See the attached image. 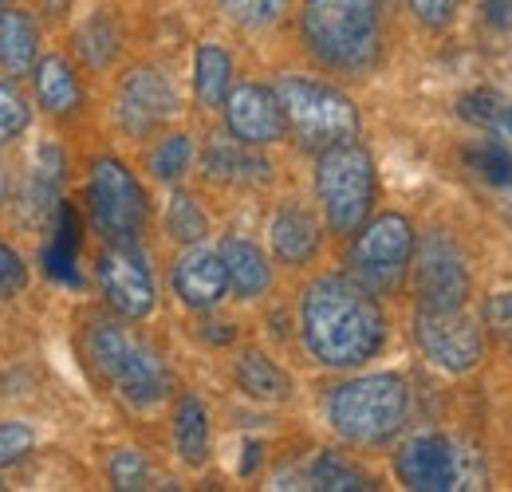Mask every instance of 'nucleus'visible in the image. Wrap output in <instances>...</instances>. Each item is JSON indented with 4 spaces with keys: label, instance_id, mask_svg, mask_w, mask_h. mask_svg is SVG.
I'll return each instance as SVG.
<instances>
[{
    "label": "nucleus",
    "instance_id": "37",
    "mask_svg": "<svg viewBox=\"0 0 512 492\" xmlns=\"http://www.w3.org/2000/svg\"><path fill=\"white\" fill-rule=\"evenodd\" d=\"M485 319H489V327L497 331V335H505L512 343V292H497V296H489V304H485Z\"/></svg>",
    "mask_w": 512,
    "mask_h": 492
},
{
    "label": "nucleus",
    "instance_id": "9",
    "mask_svg": "<svg viewBox=\"0 0 512 492\" xmlns=\"http://www.w3.org/2000/svg\"><path fill=\"white\" fill-rule=\"evenodd\" d=\"M414 339H418L422 355H426L434 367L449 370V374H465V370H473L477 363H481V355H485L481 327H477L461 308H453V311L418 308Z\"/></svg>",
    "mask_w": 512,
    "mask_h": 492
},
{
    "label": "nucleus",
    "instance_id": "29",
    "mask_svg": "<svg viewBox=\"0 0 512 492\" xmlns=\"http://www.w3.org/2000/svg\"><path fill=\"white\" fill-rule=\"evenodd\" d=\"M79 52L87 56V60L95 63V67H103V63L115 60V52H119V32L111 28V20L107 16H95L83 32H79Z\"/></svg>",
    "mask_w": 512,
    "mask_h": 492
},
{
    "label": "nucleus",
    "instance_id": "13",
    "mask_svg": "<svg viewBox=\"0 0 512 492\" xmlns=\"http://www.w3.org/2000/svg\"><path fill=\"white\" fill-rule=\"evenodd\" d=\"M178 111V95L170 87V79L154 67H134L123 87H119V123L127 134L142 138L150 130L166 123Z\"/></svg>",
    "mask_w": 512,
    "mask_h": 492
},
{
    "label": "nucleus",
    "instance_id": "28",
    "mask_svg": "<svg viewBox=\"0 0 512 492\" xmlns=\"http://www.w3.org/2000/svg\"><path fill=\"white\" fill-rule=\"evenodd\" d=\"M190 158H193L190 134H170V138H162V142L150 150V170H154V178H162V182H178V178L190 170Z\"/></svg>",
    "mask_w": 512,
    "mask_h": 492
},
{
    "label": "nucleus",
    "instance_id": "41",
    "mask_svg": "<svg viewBox=\"0 0 512 492\" xmlns=\"http://www.w3.org/2000/svg\"><path fill=\"white\" fill-rule=\"evenodd\" d=\"M379 4H390V0H379Z\"/></svg>",
    "mask_w": 512,
    "mask_h": 492
},
{
    "label": "nucleus",
    "instance_id": "31",
    "mask_svg": "<svg viewBox=\"0 0 512 492\" xmlns=\"http://www.w3.org/2000/svg\"><path fill=\"white\" fill-rule=\"evenodd\" d=\"M111 481H115V489H150V465H146V457L138 453V449H119L115 457H111Z\"/></svg>",
    "mask_w": 512,
    "mask_h": 492
},
{
    "label": "nucleus",
    "instance_id": "14",
    "mask_svg": "<svg viewBox=\"0 0 512 492\" xmlns=\"http://www.w3.org/2000/svg\"><path fill=\"white\" fill-rule=\"evenodd\" d=\"M225 126H229V134H233L237 142H245V146L280 142L284 130H288L276 91L256 87V83H241V87L229 91V99H225Z\"/></svg>",
    "mask_w": 512,
    "mask_h": 492
},
{
    "label": "nucleus",
    "instance_id": "4",
    "mask_svg": "<svg viewBox=\"0 0 512 492\" xmlns=\"http://www.w3.org/2000/svg\"><path fill=\"white\" fill-rule=\"evenodd\" d=\"M87 355L103 370V378L127 398L130 406L146 410L170 394V367L166 359L138 335L119 323H95L87 331Z\"/></svg>",
    "mask_w": 512,
    "mask_h": 492
},
{
    "label": "nucleus",
    "instance_id": "15",
    "mask_svg": "<svg viewBox=\"0 0 512 492\" xmlns=\"http://www.w3.org/2000/svg\"><path fill=\"white\" fill-rule=\"evenodd\" d=\"M174 292L193 311L217 308L225 300V292H229V272H225L221 252H213V248H190L174 264Z\"/></svg>",
    "mask_w": 512,
    "mask_h": 492
},
{
    "label": "nucleus",
    "instance_id": "1",
    "mask_svg": "<svg viewBox=\"0 0 512 492\" xmlns=\"http://www.w3.org/2000/svg\"><path fill=\"white\" fill-rule=\"evenodd\" d=\"M300 331L316 363L347 370L379 355L386 339V319L363 284L347 276H320L304 292Z\"/></svg>",
    "mask_w": 512,
    "mask_h": 492
},
{
    "label": "nucleus",
    "instance_id": "19",
    "mask_svg": "<svg viewBox=\"0 0 512 492\" xmlns=\"http://www.w3.org/2000/svg\"><path fill=\"white\" fill-rule=\"evenodd\" d=\"M268 162L256 158L245 142H221V146H209L205 154V174L213 182H229V185H260L268 182Z\"/></svg>",
    "mask_w": 512,
    "mask_h": 492
},
{
    "label": "nucleus",
    "instance_id": "3",
    "mask_svg": "<svg viewBox=\"0 0 512 492\" xmlns=\"http://www.w3.org/2000/svg\"><path fill=\"white\" fill-rule=\"evenodd\" d=\"M410 414V390L398 374H363L327 394V422L343 441L379 445L402 430Z\"/></svg>",
    "mask_w": 512,
    "mask_h": 492
},
{
    "label": "nucleus",
    "instance_id": "12",
    "mask_svg": "<svg viewBox=\"0 0 512 492\" xmlns=\"http://www.w3.org/2000/svg\"><path fill=\"white\" fill-rule=\"evenodd\" d=\"M99 284L107 304L127 319H146L154 311V276L134 245H111L99 256Z\"/></svg>",
    "mask_w": 512,
    "mask_h": 492
},
{
    "label": "nucleus",
    "instance_id": "38",
    "mask_svg": "<svg viewBox=\"0 0 512 492\" xmlns=\"http://www.w3.org/2000/svg\"><path fill=\"white\" fill-rule=\"evenodd\" d=\"M485 24L489 28H509L512 24V0H481Z\"/></svg>",
    "mask_w": 512,
    "mask_h": 492
},
{
    "label": "nucleus",
    "instance_id": "2",
    "mask_svg": "<svg viewBox=\"0 0 512 492\" xmlns=\"http://www.w3.org/2000/svg\"><path fill=\"white\" fill-rule=\"evenodd\" d=\"M300 32L335 71H363L379 56V0H304Z\"/></svg>",
    "mask_w": 512,
    "mask_h": 492
},
{
    "label": "nucleus",
    "instance_id": "36",
    "mask_svg": "<svg viewBox=\"0 0 512 492\" xmlns=\"http://www.w3.org/2000/svg\"><path fill=\"white\" fill-rule=\"evenodd\" d=\"M410 12L426 28H446L457 12V0H410Z\"/></svg>",
    "mask_w": 512,
    "mask_h": 492
},
{
    "label": "nucleus",
    "instance_id": "11",
    "mask_svg": "<svg viewBox=\"0 0 512 492\" xmlns=\"http://www.w3.org/2000/svg\"><path fill=\"white\" fill-rule=\"evenodd\" d=\"M414 288H418V308H465V300H469V268H465V256L457 252L453 241L430 237L422 245L418 264H414Z\"/></svg>",
    "mask_w": 512,
    "mask_h": 492
},
{
    "label": "nucleus",
    "instance_id": "6",
    "mask_svg": "<svg viewBox=\"0 0 512 492\" xmlns=\"http://www.w3.org/2000/svg\"><path fill=\"white\" fill-rule=\"evenodd\" d=\"M316 193H320L323 217L335 233L363 229L371 201H375V162L359 142H339L320 150L316 166Z\"/></svg>",
    "mask_w": 512,
    "mask_h": 492
},
{
    "label": "nucleus",
    "instance_id": "20",
    "mask_svg": "<svg viewBox=\"0 0 512 492\" xmlns=\"http://www.w3.org/2000/svg\"><path fill=\"white\" fill-rule=\"evenodd\" d=\"M32 71H36V95L52 115H71L79 107L83 91H79V79L64 56H44V60H36Z\"/></svg>",
    "mask_w": 512,
    "mask_h": 492
},
{
    "label": "nucleus",
    "instance_id": "26",
    "mask_svg": "<svg viewBox=\"0 0 512 492\" xmlns=\"http://www.w3.org/2000/svg\"><path fill=\"white\" fill-rule=\"evenodd\" d=\"M465 166H469L477 178H485L489 185H512V154H509V146L497 142V138L473 142V146L465 150Z\"/></svg>",
    "mask_w": 512,
    "mask_h": 492
},
{
    "label": "nucleus",
    "instance_id": "18",
    "mask_svg": "<svg viewBox=\"0 0 512 492\" xmlns=\"http://www.w3.org/2000/svg\"><path fill=\"white\" fill-rule=\"evenodd\" d=\"M272 248L284 264H308L320 248V225L300 205H284L272 217Z\"/></svg>",
    "mask_w": 512,
    "mask_h": 492
},
{
    "label": "nucleus",
    "instance_id": "16",
    "mask_svg": "<svg viewBox=\"0 0 512 492\" xmlns=\"http://www.w3.org/2000/svg\"><path fill=\"white\" fill-rule=\"evenodd\" d=\"M40 60L36 20L20 8H0V67L8 75H28Z\"/></svg>",
    "mask_w": 512,
    "mask_h": 492
},
{
    "label": "nucleus",
    "instance_id": "5",
    "mask_svg": "<svg viewBox=\"0 0 512 492\" xmlns=\"http://www.w3.org/2000/svg\"><path fill=\"white\" fill-rule=\"evenodd\" d=\"M276 99H280L288 130L308 150H327V146L351 142L359 134L355 103L343 91L327 87V83L304 79V75H284L276 83Z\"/></svg>",
    "mask_w": 512,
    "mask_h": 492
},
{
    "label": "nucleus",
    "instance_id": "30",
    "mask_svg": "<svg viewBox=\"0 0 512 492\" xmlns=\"http://www.w3.org/2000/svg\"><path fill=\"white\" fill-rule=\"evenodd\" d=\"M32 123V111H28V99L12 87V83H4L0 79V146L4 142H12V138H20L24 130Z\"/></svg>",
    "mask_w": 512,
    "mask_h": 492
},
{
    "label": "nucleus",
    "instance_id": "8",
    "mask_svg": "<svg viewBox=\"0 0 512 492\" xmlns=\"http://www.w3.org/2000/svg\"><path fill=\"white\" fill-rule=\"evenodd\" d=\"M414 260V229L402 213L375 217L351 245V272L355 284H363L371 296H386L402 284L406 268Z\"/></svg>",
    "mask_w": 512,
    "mask_h": 492
},
{
    "label": "nucleus",
    "instance_id": "33",
    "mask_svg": "<svg viewBox=\"0 0 512 492\" xmlns=\"http://www.w3.org/2000/svg\"><path fill=\"white\" fill-rule=\"evenodd\" d=\"M32 445H36L32 426H24V422H0V469L12 465V461H20L24 453H32Z\"/></svg>",
    "mask_w": 512,
    "mask_h": 492
},
{
    "label": "nucleus",
    "instance_id": "39",
    "mask_svg": "<svg viewBox=\"0 0 512 492\" xmlns=\"http://www.w3.org/2000/svg\"><path fill=\"white\" fill-rule=\"evenodd\" d=\"M497 130L512 134V103H505V111H501V123H497Z\"/></svg>",
    "mask_w": 512,
    "mask_h": 492
},
{
    "label": "nucleus",
    "instance_id": "22",
    "mask_svg": "<svg viewBox=\"0 0 512 492\" xmlns=\"http://www.w3.org/2000/svg\"><path fill=\"white\" fill-rule=\"evenodd\" d=\"M174 445H178V453H182L186 465H205V457H209V414H205L201 398H193V394H186L178 402Z\"/></svg>",
    "mask_w": 512,
    "mask_h": 492
},
{
    "label": "nucleus",
    "instance_id": "40",
    "mask_svg": "<svg viewBox=\"0 0 512 492\" xmlns=\"http://www.w3.org/2000/svg\"><path fill=\"white\" fill-rule=\"evenodd\" d=\"M4 189H8V182H4V166H0V201H4Z\"/></svg>",
    "mask_w": 512,
    "mask_h": 492
},
{
    "label": "nucleus",
    "instance_id": "23",
    "mask_svg": "<svg viewBox=\"0 0 512 492\" xmlns=\"http://www.w3.org/2000/svg\"><path fill=\"white\" fill-rule=\"evenodd\" d=\"M237 386L256 398V402H284L288 398V390H292V382H288V374L276 367V363H268L264 355H241V363H237Z\"/></svg>",
    "mask_w": 512,
    "mask_h": 492
},
{
    "label": "nucleus",
    "instance_id": "7",
    "mask_svg": "<svg viewBox=\"0 0 512 492\" xmlns=\"http://www.w3.org/2000/svg\"><path fill=\"white\" fill-rule=\"evenodd\" d=\"M91 221L111 245H134L146 229V193L119 158H99L87 178Z\"/></svg>",
    "mask_w": 512,
    "mask_h": 492
},
{
    "label": "nucleus",
    "instance_id": "10",
    "mask_svg": "<svg viewBox=\"0 0 512 492\" xmlns=\"http://www.w3.org/2000/svg\"><path fill=\"white\" fill-rule=\"evenodd\" d=\"M394 469H398V477H402L406 489H418V492L473 489L461 449L449 437H442V433H418V437H410L398 449Z\"/></svg>",
    "mask_w": 512,
    "mask_h": 492
},
{
    "label": "nucleus",
    "instance_id": "24",
    "mask_svg": "<svg viewBox=\"0 0 512 492\" xmlns=\"http://www.w3.org/2000/svg\"><path fill=\"white\" fill-rule=\"evenodd\" d=\"M75 256H79V217H75L71 205H64V209H60V225H56V241L44 252V264H48V272H52L56 280L75 284V280H79V276H75Z\"/></svg>",
    "mask_w": 512,
    "mask_h": 492
},
{
    "label": "nucleus",
    "instance_id": "27",
    "mask_svg": "<svg viewBox=\"0 0 512 492\" xmlns=\"http://www.w3.org/2000/svg\"><path fill=\"white\" fill-rule=\"evenodd\" d=\"M166 233L182 245H197L205 233H209V221L201 213V205L193 201L190 193H174L170 197V209H166Z\"/></svg>",
    "mask_w": 512,
    "mask_h": 492
},
{
    "label": "nucleus",
    "instance_id": "17",
    "mask_svg": "<svg viewBox=\"0 0 512 492\" xmlns=\"http://www.w3.org/2000/svg\"><path fill=\"white\" fill-rule=\"evenodd\" d=\"M221 260H225V272H229V288H233L241 300H256V296L268 292L272 268H268L264 252H260L253 241L225 237V241H221Z\"/></svg>",
    "mask_w": 512,
    "mask_h": 492
},
{
    "label": "nucleus",
    "instance_id": "25",
    "mask_svg": "<svg viewBox=\"0 0 512 492\" xmlns=\"http://www.w3.org/2000/svg\"><path fill=\"white\" fill-rule=\"evenodd\" d=\"M308 481H312V489H327V492L371 489L367 473H363V469H355L351 461L335 457V453H320V457L312 461V469H308Z\"/></svg>",
    "mask_w": 512,
    "mask_h": 492
},
{
    "label": "nucleus",
    "instance_id": "32",
    "mask_svg": "<svg viewBox=\"0 0 512 492\" xmlns=\"http://www.w3.org/2000/svg\"><path fill=\"white\" fill-rule=\"evenodd\" d=\"M501 111H505V103H501L493 91H473V95H465V99L457 103V115H461L465 123L489 126V130H497V123H501Z\"/></svg>",
    "mask_w": 512,
    "mask_h": 492
},
{
    "label": "nucleus",
    "instance_id": "35",
    "mask_svg": "<svg viewBox=\"0 0 512 492\" xmlns=\"http://www.w3.org/2000/svg\"><path fill=\"white\" fill-rule=\"evenodd\" d=\"M24 284H28V268H24L20 252L0 245V296H16V292H24Z\"/></svg>",
    "mask_w": 512,
    "mask_h": 492
},
{
    "label": "nucleus",
    "instance_id": "34",
    "mask_svg": "<svg viewBox=\"0 0 512 492\" xmlns=\"http://www.w3.org/2000/svg\"><path fill=\"white\" fill-rule=\"evenodd\" d=\"M288 0H225V8L241 20V24H272L284 12Z\"/></svg>",
    "mask_w": 512,
    "mask_h": 492
},
{
    "label": "nucleus",
    "instance_id": "21",
    "mask_svg": "<svg viewBox=\"0 0 512 492\" xmlns=\"http://www.w3.org/2000/svg\"><path fill=\"white\" fill-rule=\"evenodd\" d=\"M193 91L201 107H225L233 91V60L221 44H201L193 60Z\"/></svg>",
    "mask_w": 512,
    "mask_h": 492
}]
</instances>
